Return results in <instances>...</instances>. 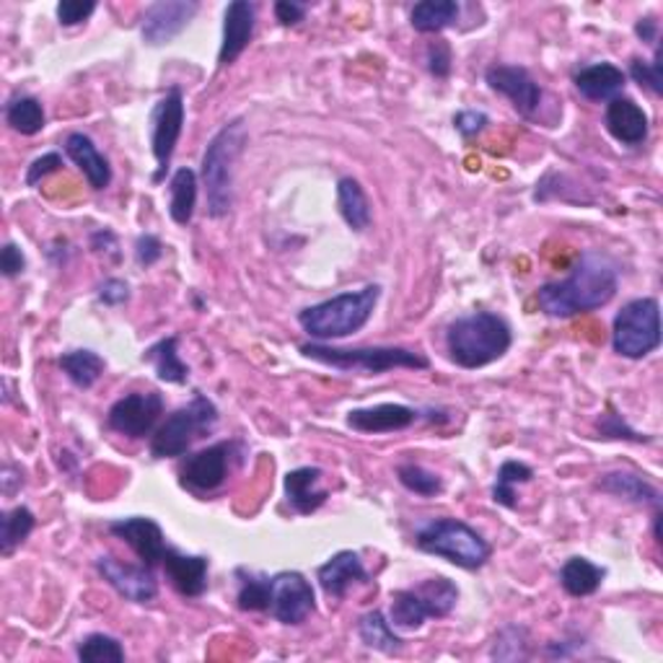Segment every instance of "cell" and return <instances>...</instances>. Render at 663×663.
Returning <instances> with one entry per match:
<instances>
[{"label":"cell","mask_w":663,"mask_h":663,"mask_svg":"<svg viewBox=\"0 0 663 663\" xmlns=\"http://www.w3.org/2000/svg\"><path fill=\"white\" fill-rule=\"evenodd\" d=\"M143 361L153 365L155 376L163 384H187L190 379V365H187L182 358H179V338L171 334V338H163L151 345L143 353Z\"/></svg>","instance_id":"83f0119b"},{"label":"cell","mask_w":663,"mask_h":663,"mask_svg":"<svg viewBox=\"0 0 663 663\" xmlns=\"http://www.w3.org/2000/svg\"><path fill=\"white\" fill-rule=\"evenodd\" d=\"M163 573L171 586L187 599H200L208 591V573L210 563L202 555H184L177 548H169L161 560Z\"/></svg>","instance_id":"7402d4cb"},{"label":"cell","mask_w":663,"mask_h":663,"mask_svg":"<svg viewBox=\"0 0 663 663\" xmlns=\"http://www.w3.org/2000/svg\"><path fill=\"white\" fill-rule=\"evenodd\" d=\"M415 548L425 555L441 557L462 571H480L493 555V548L478 529L459 519H431L418 526Z\"/></svg>","instance_id":"8992f818"},{"label":"cell","mask_w":663,"mask_h":663,"mask_svg":"<svg viewBox=\"0 0 663 663\" xmlns=\"http://www.w3.org/2000/svg\"><path fill=\"white\" fill-rule=\"evenodd\" d=\"M200 3L194 0H159L145 8L140 21V37L148 47H163L177 39L198 16Z\"/></svg>","instance_id":"5bb4252c"},{"label":"cell","mask_w":663,"mask_h":663,"mask_svg":"<svg viewBox=\"0 0 663 663\" xmlns=\"http://www.w3.org/2000/svg\"><path fill=\"white\" fill-rule=\"evenodd\" d=\"M97 299L104 307H122L130 301V285L120 278H107L104 283L97 288Z\"/></svg>","instance_id":"f6af8a7d"},{"label":"cell","mask_w":663,"mask_h":663,"mask_svg":"<svg viewBox=\"0 0 663 663\" xmlns=\"http://www.w3.org/2000/svg\"><path fill=\"white\" fill-rule=\"evenodd\" d=\"M317 581L330 599H345L350 589L371 583V575L365 571L363 560L353 550H342L332 555L324 565H319Z\"/></svg>","instance_id":"ffe728a7"},{"label":"cell","mask_w":663,"mask_h":663,"mask_svg":"<svg viewBox=\"0 0 663 663\" xmlns=\"http://www.w3.org/2000/svg\"><path fill=\"white\" fill-rule=\"evenodd\" d=\"M184 114H187L184 97H182V89H179V86L169 89L167 97H163L153 109V114H151V124H153L151 151L155 155L153 182H163V177H167L171 159H174L177 143H179V138H182Z\"/></svg>","instance_id":"8fae6325"},{"label":"cell","mask_w":663,"mask_h":663,"mask_svg":"<svg viewBox=\"0 0 663 663\" xmlns=\"http://www.w3.org/2000/svg\"><path fill=\"white\" fill-rule=\"evenodd\" d=\"M485 81L495 93L509 99L521 117H534L540 112L544 91L526 68L503 66V62L501 66H490L485 70Z\"/></svg>","instance_id":"2e32d148"},{"label":"cell","mask_w":663,"mask_h":663,"mask_svg":"<svg viewBox=\"0 0 663 663\" xmlns=\"http://www.w3.org/2000/svg\"><path fill=\"white\" fill-rule=\"evenodd\" d=\"M247 143L244 120L225 122L221 130L210 138L202 153L200 177L205 184L208 194V213L210 218H223L231 213L233 208V171H237V161Z\"/></svg>","instance_id":"5b68a950"},{"label":"cell","mask_w":663,"mask_h":663,"mask_svg":"<svg viewBox=\"0 0 663 663\" xmlns=\"http://www.w3.org/2000/svg\"><path fill=\"white\" fill-rule=\"evenodd\" d=\"M257 6L249 0H233L223 11V39L218 50V68H229L237 62L254 37Z\"/></svg>","instance_id":"ac0fdd59"},{"label":"cell","mask_w":663,"mask_h":663,"mask_svg":"<svg viewBox=\"0 0 663 663\" xmlns=\"http://www.w3.org/2000/svg\"><path fill=\"white\" fill-rule=\"evenodd\" d=\"M358 637L365 649L386 653V656H394L404 649V641L394 633V625L389 622V617L381 610H371L358 617Z\"/></svg>","instance_id":"f1b7e54d"},{"label":"cell","mask_w":663,"mask_h":663,"mask_svg":"<svg viewBox=\"0 0 663 663\" xmlns=\"http://www.w3.org/2000/svg\"><path fill=\"white\" fill-rule=\"evenodd\" d=\"M490 124V117L482 112V109H462V112L454 114V128L462 138H478L482 130Z\"/></svg>","instance_id":"ee69618b"},{"label":"cell","mask_w":663,"mask_h":663,"mask_svg":"<svg viewBox=\"0 0 663 663\" xmlns=\"http://www.w3.org/2000/svg\"><path fill=\"white\" fill-rule=\"evenodd\" d=\"M630 78L641 86V89H649L653 97H661L663 93V66H661V47L656 44V54L653 60H641L635 58L630 62Z\"/></svg>","instance_id":"b9f144b4"},{"label":"cell","mask_w":663,"mask_h":663,"mask_svg":"<svg viewBox=\"0 0 663 663\" xmlns=\"http://www.w3.org/2000/svg\"><path fill=\"white\" fill-rule=\"evenodd\" d=\"M109 534H114L117 540H122L128 548L135 552L138 560L148 567L161 565L163 555H167L169 544L163 536V529L148 516H130L109 521Z\"/></svg>","instance_id":"e0dca14e"},{"label":"cell","mask_w":663,"mask_h":663,"mask_svg":"<svg viewBox=\"0 0 663 663\" xmlns=\"http://www.w3.org/2000/svg\"><path fill=\"white\" fill-rule=\"evenodd\" d=\"M23 270H27V257H23V252L13 241H8V244L0 249V272H3L6 278H19Z\"/></svg>","instance_id":"681fc988"},{"label":"cell","mask_w":663,"mask_h":663,"mask_svg":"<svg viewBox=\"0 0 663 663\" xmlns=\"http://www.w3.org/2000/svg\"><path fill=\"white\" fill-rule=\"evenodd\" d=\"M599 490L606 495L620 498V501L661 509V490L656 485H651V482L637 472H627V470L604 472L602 478H599Z\"/></svg>","instance_id":"484cf974"},{"label":"cell","mask_w":663,"mask_h":663,"mask_svg":"<svg viewBox=\"0 0 663 663\" xmlns=\"http://www.w3.org/2000/svg\"><path fill=\"white\" fill-rule=\"evenodd\" d=\"M596 433H599L596 439H604V441H630V443H651L653 441L651 435L637 433L635 428L612 408V404L606 408L604 415L596 420Z\"/></svg>","instance_id":"60d3db41"},{"label":"cell","mask_w":663,"mask_h":663,"mask_svg":"<svg viewBox=\"0 0 663 663\" xmlns=\"http://www.w3.org/2000/svg\"><path fill=\"white\" fill-rule=\"evenodd\" d=\"M490 656L498 661H524L529 659V630L521 625H509L495 635Z\"/></svg>","instance_id":"ab89813d"},{"label":"cell","mask_w":663,"mask_h":663,"mask_svg":"<svg viewBox=\"0 0 663 663\" xmlns=\"http://www.w3.org/2000/svg\"><path fill=\"white\" fill-rule=\"evenodd\" d=\"M97 571L117 594L132 604H151L159 596V581H155L153 567L143 563L130 565L112 555H101L97 557Z\"/></svg>","instance_id":"9a60e30c"},{"label":"cell","mask_w":663,"mask_h":663,"mask_svg":"<svg viewBox=\"0 0 663 663\" xmlns=\"http://www.w3.org/2000/svg\"><path fill=\"white\" fill-rule=\"evenodd\" d=\"M635 34L645 44H656L659 42V21L651 19V16H645V19L635 23Z\"/></svg>","instance_id":"816d5d0a"},{"label":"cell","mask_w":663,"mask_h":663,"mask_svg":"<svg viewBox=\"0 0 663 663\" xmlns=\"http://www.w3.org/2000/svg\"><path fill=\"white\" fill-rule=\"evenodd\" d=\"M324 472L319 466H299V470L288 472L283 480L288 505L301 516H311L327 503L330 493L322 488Z\"/></svg>","instance_id":"603a6c76"},{"label":"cell","mask_w":663,"mask_h":663,"mask_svg":"<svg viewBox=\"0 0 663 663\" xmlns=\"http://www.w3.org/2000/svg\"><path fill=\"white\" fill-rule=\"evenodd\" d=\"M78 659L83 663H122L124 649L112 635L91 633L78 643Z\"/></svg>","instance_id":"f35d334b"},{"label":"cell","mask_w":663,"mask_h":663,"mask_svg":"<svg viewBox=\"0 0 663 663\" xmlns=\"http://www.w3.org/2000/svg\"><path fill=\"white\" fill-rule=\"evenodd\" d=\"M396 480H400L402 488L410 490L412 495L435 498L443 493V480L435 472L425 470L423 464H415V462L400 464L396 466Z\"/></svg>","instance_id":"74e56055"},{"label":"cell","mask_w":663,"mask_h":663,"mask_svg":"<svg viewBox=\"0 0 663 663\" xmlns=\"http://www.w3.org/2000/svg\"><path fill=\"white\" fill-rule=\"evenodd\" d=\"M606 579V567L591 563L589 557H571L560 567V586L567 596L586 599L594 596Z\"/></svg>","instance_id":"4316f807"},{"label":"cell","mask_w":663,"mask_h":663,"mask_svg":"<svg viewBox=\"0 0 663 663\" xmlns=\"http://www.w3.org/2000/svg\"><path fill=\"white\" fill-rule=\"evenodd\" d=\"M198 174L190 167L177 169L169 179V215L177 225H190L194 218V208H198Z\"/></svg>","instance_id":"f546056e"},{"label":"cell","mask_w":663,"mask_h":663,"mask_svg":"<svg viewBox=\"0 0 663 663\" xmlns=\"http://www.w3.org/2000/svg\"><path fill=\"white\" fill-rule=\"evenodd\" d=\"M307 16V6L295 3V0H280L275 3V19L283 23V27H295V23L303 21Z\"/></svg>","instance_id":"f907efd6"},{"label":"cell","mask_w":663,"mask_h":663,"mask_svg":"<svg viewBox=\"0 0 663 663\" xmlns=\"http://www.w3.org/2000/svg\"><path fill=\"white\" fill-rule=\"evenodd\" d=\"M93 11H97L93 0H60L58 8H54L60 27H78V23L89 21Z\"/></svg>","instance_id":"7bdbcfd3"},{"label":"cell","mask_w":663,"mask_h":663,"mask_svg":"<svg viewBox=\"0 0 663 663\" xmlns=\"http://www.w3.org/2000/svg\"><path fill=\"white\" fill-rule=\"evenodd\" d=\"M218 408L205 394H194L184 408L171 412L151 435V456L153 459H177L208 435L218 425Z\"/></svg>","instance_id":"ba28073f"},{"label":"cell","mask_w":663,"mask_h":663,"mask_svg":"<svg viewBox=\"0 0 663 663\" xmlns=\"http://www.w3.org/2000/svg\"><path fill=\"white\" fill-rule=\"evenodd\" d=\"M314 586L307 581V575L299 571H283L272 575L268 614H272L280 625H303L314 614Z\"/></svg>","instance_id":"7c38bea8"},{"label":"cell","mask_w":663,"mask_h":663,"mask_svg":"<svg viewBox=\"0 0 663 663\" xmlns=\"http://www.w3.org/2000/svg\"><path fill=\"white\" fill-rule=\"evenodd\" d=\"M338 210L355 233H363L371 225V202L358 179L342 177L338 182Z\"/></svg>","instance_id":"4dcf8cb0"},{"label":"cell","mask_w":663,"mask_h":663,"mask_svg":"<svg viewBox=\"0 0 663 663\" xmlns=\"http://www.w3.org/2000/svg\"><path fill=\"white\" fill-rule=\"evenodd\" d=\"M239 594L237 604L241 612H268L270 606V579L260 573L239 571Z\"/></svg>","instance_id":"8d00e7d4"},{"label":"cell","mask_w":663,"mask_h":663,"mask_svg":"<svg viewBox=\"0 0 663 663\" xmlns=\"http://www.w3.org/2000/svg\"><path fill=\"white\" fill-rule=\"evenodd\" d=\"M309 361L330 365V369L345 373H365V376H381V373L394 369L428 371L431 361L423 353L400 345H376V348H334L327 342H303L299 348Z\"/></svg>","instance_id":"277c9868"},{"label":"cell","mask_w":663,"mask_h":663,"mask_svg":"<svg viewBox=\"0 0 663 663\" xmlns=\"http://www.w3.org/2000/svg\"><path fill=\"white\" fill-rule=\"evenodd\" d=\"M420 420V412L408 404H373V408H358L350 410L345 423L353 428L355 433L363 435H381V433H396L408 431L410 425H415Z\"/></svg>","instance_id":"d6986e66"},{"label":"cell","mask_w":663,"mask_h":663,"mask_svg":"<svg viewBox=\"0 0 663 663\" xmlns=\"http://www.w3.org/2000/svg\"><path fill=\"white\" fill-rule=\"evenodd\" d=\"M37 519L27 505H16V509L6 511L0 516V552L3 557H11L16 548H21L29 540V534L34 532Z\"/></svg>","instance_id":"836d02e7"},{"label":"cell","mask_w":663,"mask_h":663,"mask_svg":"<svg viewBox=\"0 0 663 663\" xmlns=\"http://www.w3.org/2000/svg\"><path fill=\"white\" fill-rule=\"evenodd\" d=\"M163 257V244L159 237H153V233H143V237H138L135 241V260L140 268H153L155 262H159Z\"/></svg>","instance_id":"7dc6e473"},{"label":"cell","mask_w":663,"mask_h":663,"mask_svg":"<svg viewBox=\"0 0 663 663\" xmlns=\"http://www.w3.org/2000/svg\"><path fill=\"white\" fill-rule=\"evenodd\" d=\"M575 89L583 99L589 101H612L620 97V91L625 89L627 76L625 70L614 66V62H594V66L581 68L573 78Z\"/></svg>","instance_id":"d4e9b609"},{"label":"cell","mask_w":663,"mask_h":663,"mask_svg":"<svg viewBox=\"0 0 663 663\" xmlns=\"http://www.w3.org/2000/svg\"><path fill=\"white\" fill-rule=\"evenodd\" d=\"M534 480V470L524 462H503L501 470L495 474V485H493V501L503 509H516L519 505V495L516 488L526 485V482Z\"/></svg>","instance_id":"d590c367"},{"label":"cell","mask_w":663,"mask_h":663,"mask_svg":"<svg viewBox=\"0 0 663 663\" xmlns=\"http://www.w3.org/2000/svg\"><path fill=\"white\" fill-rule=\"evenodd\" d=\"M381 285L371 283L361 291H345L332 295L322 303L299 311V324L314 342L345 340L350 334L361 332L371 322L373 311L379 307Z\"/></svg>","instance_id":"3957f363"},{"label":"cell","mask_w":663,"mask_h":663,"mask_svg":"<svg viewBox=\"0 0 663 663\" xmlns=\"http://www.w3.org/2000/svg\"><path fill=\"white\" fill-rule=\"evenodd\" d=\"M163 415V396L159 392H132L117 400L107 412V425L124 439L140 441L153 435Z\"/></svg>","instance_id":"4fadbf2b"},{"label":"cell","mask_w":663,"mask_h":663,"mask_svg":"<svg viewBox=\"0 0 663 663\" xmlns=\"http://www.w3.org/2000/svg\"><path fill=\"white\" fill-rule=\"evenodd\" d=\"M241 443L239 441H221L213 446L194 451L182 464V485L194 490V493H215L225 485L233 466L239 464Z\"/></svg>","instance_id":"30bf717a"},{"label":"cell","mask_w":663,"mask_h":663,"mask_svg":"<svg viewBox=\"0 0 663 663\" xmlns=\"http://www.w3.org/2000/svg\"><path fill=\"white\" fill-rule=\"evenodd\" d=\"M604 124L617 143L630 148L643 145L651 132L649 114H645V109L630 97H617L606 104Z\"/></svg>","instance_id":"44dd1931"},{"label":"cell","mask_w":663,"mask_h":663,"mask_svg":"<svg viewBox=\"0 0 663 663\" xmlns=\"http://www.w3.org/2000/svg\"><path fill=\"white\" fill-rule=\"evenodd\" d=\"M60 369L78 389H91L104 376L107 363L93 350H68V353L60 355Z\"/></svg>","instance_id":"d6a6232c"},{"label":"cell","mask_w":663,"mask_h":663,"mask_svg":"<svg viewBox=\"0 0 663 663\" xmlns=\"http://www.w3.org/2000/svg\"><path fill=\"white\" fill-rule=\"evenodd\" d=\"M66 155L70 161L81 169L91 190H107L112 184V167H109V159L99 151L97 143L83 132H70L66 138Z\"/></svg>","instance_id":"cb8c5ba5"},{"label":"cell","mask_w":663,"mask_h":663,"mask_svg":"<svg viewBox=\"0 0 663 663\" xmlns=\"http://www.w3.org/2000/svg\"><path fill=\"white\" fill-rule=\"evenodd\" d=\"M462 13L456 0H423L410 11L412 29L420 34H439V31L454 27Z\"/></svg>","instance_id":"1f68e13d"},{"label":"cell","mask_w":663,"mask_h":663,"mask_svg":"<svg viewBox=\"0 0 663 663\" xmlns=\"http://www.w3.org/2000/svg\"><path fill=\"white\" fill-rule=\"evenodd\" d=\"M428 70H431V76L435 78H449L451 76V47L439 39V42H433L428 47Z\"/></svg>","instance_id":"bcb514c9"},{"label":"cell","mask_w":663,"mask_h":663,"mask_svg":"<svg viewBox=\"0 0 663 663\" xmlns=\"http://www.w3.org/2000/svg\"><path fill=\"white\" fill-rule=\"evenodd\" d=\"M91 247H93V252H99V254H107V252L117 254V237L112 231L101 229L91 237ZM117 257H120V254H117Z\"/></svg>","instance_id":"f5cc1de1"},{"label":"cell","mask_w":663,"mask_h":663,"mask_svg":"<svg viewBox=\"0 0 663 663\" xmlns=\"http://www.w3.org/2000/svg\"><path fill=\"white\" fill-rule=\"evenodd\" d=\"M612 348L627 361H643L656 353L661 348V303L651 295L627 301L614 317Z\"/></svg>","instance_id":"9c48e42d"},{"label":"cell","mask_w":663,"mask_h":663,"mask_svg":"<svg viewBox=\"0 0 663 663\" xmlns=\"http://www.w3.org/2000/svg\"><path fill=\"white\" fill-rule=\"evenodd\" d=\"M513 345L511 324L493 311H472L456 317L446 330V350L459 369L478 371L501 361Z\"/></svg>","instance_id":"7a4b0ae2"},{"label":"cell","mask_w":663,"mask_h":663,"mask_svg":"<svg viewBox=\"0 0 663 663\" xmlns=\"http://www.w3.org/2000/svg\"><path fill=\"white\" fill-rule=\"evenodd\" d=\"M620 291V270L610 254L589 249L563 280H552L536 291V303L550 319H571L604 309Z\"/></svg>","instance_id":"6da1fadb"},{"label":"cell","mask_w":663,"mask_h":663,"mask_svg":"<svg viewBox=\"0 0 663 663\" xmlns=\"http://www.w3.org/2000/svg\"><path fill=\"white\" fill-rule=\"evenodd\" d=\"M456 583L449 581L446 575H435V579L418 583L415 589L394 591L392 604H389V622L394 630L415 633L428 620L449 617L456 610Z\"/></svg>","instance_id":"52a82bcc"},{"label":"cell","mask_w":663,"mask_h":663,"mask_svg":"<svg viewBox=\"0 0 663 663\" xmlns=\"http://www.w3.org/2000/svg\"><path fill=\"white\" fill-rule=\"evenodd\" d=\"M62 167V155L60 153H42L39 159L31 161V167L27 169V187H34L42 182L47 174L58 171Z\"/></svg>","instance_id":"c3c4849f"},{"label":"cell","mask_w":663,"mask_h":663,"mask_svg":"<svg viewBox=\"0 0 663 663\" xmlns=\"http://www.w3.org/2000/svg\"><path fill=\"white\" fill-rule=\"evenodd\" d=\"M8 128L21 132V135H37L44 130V107L34 97H13L6 104Z\"/></svg>","instance_id":"e575fe53"}]
</instances>
